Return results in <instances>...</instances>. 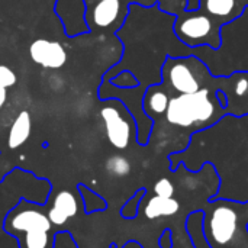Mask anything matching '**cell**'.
Here are the masks:
<instances>
[{"instance_id":"obj_9","label":"cell","mask_w":248,"mask_h":248,"mask_svg":"<svg viewBox=\"0 0 248 248\" xmlns=\"http://www.w3.org/2000/svg\"><path fill=\"white\" fill-rule=\"evenodd\" d=\"M238 225V215L230 206H218L209 219V234L218 246L232 241Z\"/></svg>"},{"instance_id":"obj_2","label":"cell","mask_w":248,"mask_h":248,"mask_svg":"<svg viewBox=\"0 0 248 248\" xmlns=\"http://www.w3.org/2000/svg\"><path fill=\"white\" fill-rule=\"evenodd\" d=\"M221 46L212 49L206 45L195 48L193 55L206 64L209 73L227 77L238 71L248 73V6L243 15L221 28Z\"/></svg>"},{"instance_id":"obj_8","label":"cell","mask_w":248,"mask_h":248,"mask_svg":"<svg viewBox=\"0 0 248 248\" xmlns=\"http://www.w3.org/2000/svg\"><path fill=\"white\" fill-rule=\"evenodd\" d=\"M29 55L35 64H39L44 68H61L67 62V51L58 41L49 39H35L29 45Z\"/></svg>"},{"instance_id":"obj_18","label":"cell","mask_w":248,"mask_h":248,"mask_svg":"<svg viewBox=\"0 0 248 248\" xmlns=\"http://www.w3.org/2000/svg\"><path fill=\"white\" fill-rule=\"evenodd\" d=\"M17 81V77L15 74V71L12 68H9L7 65H0V87H12L15 86Z\"/></svg>"},{"instance_id":"obj_6","label":"cell","mask_w":248,"mask_h":248,"mask_svg":"<svg viewBox=\"0 0 248 248\" xmlns=\"http://www.w3.org/2000/svg\"><path fill=\"white\" fill-rule=\"evenodd\" d=\"M108 105L100 109V116L105 124L106 137L109 142L118 148L125 150L131 142V135L137 122L125 106V103L119 99H106Z\"/></svg>"},{"instance_id":"obj_19","label":"cell","mask_w":248,"mask_h":248,"mask_svg":"<svg viewBox=\"0 0 248 248\" xmlns=\"http://www.w3.org/2000/svg\"><path fill=\"white\" fill-rule=\"evenodd\" d=\"M6 100H7V92L4 87H0V109L4 106Z\"/></svg>"},{"instance_id":"obj_5","label":"cell","mask_w":248,"mask_h":248,"mask_svg":"<svg viewBox=\"0 0 248 248\" xmlns=\"http://www.w3.org/2000/svg\"><path fill=\"white\" fill-rule=\"evenodd\" d=\"M173 28L176 36L192 49L203 45L212 49H218L221 46L222 26L199 7L193 10L185 9L179 12L176 15Z\"/></svg>"},{"instance_id":"obj_13","label":"cell","mask_w":248,"mask_h":248,"mask_svg":"<svg viewBox=\"0 0 248 248\" xmlns=\"http://www.w3.org/2000/svg\"><path fill=\"white\" fill-rule=\"evenodd\" d=\"M32 131V118L28 110H22L16 119L13 121L10 129H9V137H7V147L10 150H16L22 147L28 138L31 137Z\"/></svg>"},{"instance_id":"obj_17","label":"cell","mask_w":248,"mask_h":248,"mask_svg":"<svg viewBox=\"0 0 248 248\" xmlns=\"http://www.w3.org/2000/svg\"><path fill=\"white\" fill-rule=\"evenodd\" d=\"M154 192H155V196H160V198H173L174 186L169 179H160L154 185Z\"/></svg>"},{"instance_id":"obj_10","label":"cell","mask_w":248,"mask_h":248,"mask_svg":"<svg viewBox=\"0 0 248 248\" xmlns=\"http://www.w3.org/2000/svg\"><path fill=\"white\" fill-rule=\"evenodd\" d=\"M247 6L248 0H199V9L221 26L240 17Z\"/></svg>"},{"instance_id":"obj_16","label":"cell","mask_w":248,"mask_h":248,"mask_svg":"<svg viewBox=\"0 0 248 248\" xmlns=\"http://www.w3.org/2000/svg\"><path fill=\"white\" fill-rule=\"evenodd\" d=\"M77 190L80 192L81 198H83V203H84V212L86 214H92L100 209H105V201H102L96 193H93L89 187H86L84 185H77Z\"/></svg>"},{"instance_id":"obj_3","label":"cell","mask_w":248,"mask_h":248,"mask_svg":"<svg viewBox=\"0 0 248 248\" xmlns=\"http://www.w3.org/2000/svg\"><path fill=\"white\" fill-rule=\"evenodd\" d=\"M3 231L12 235L19 248H54V225L42 205L20 199L4 217Z\"/></svg>"},{"instance_id":"obj_15","label":"cell","mask_w":248,"mask_h":248,"mask_svg":"<svg viewBox=\"0 0 248 248\" xmlns=\"http://www.w3.org/2000/svg\"><path fill=\"white\" fill-rule=\"evenodd\" d=\"M105 169L109 174H112L115 177H125L131 171V163L128 158H125L122 155H112L106 160Z\"/></svg>"},{"instance_id":"obj_12","label":"cell","mask_w":248,"mask_h":248,"mask_svg":"<svg viewBox=\"0 0 248 248\" xmlns=\"http://www.w3.org/2000/svg\"><path fill=\"white\" fill-rule=\"evenodd\" d=\"M169 99H170V92L161 83L153 84L145 90L144 99H142V108L147 116L153 119V122L166 113Z\"/></svg>"},{"instance_id":"obj_1","label":"cell","mask_w":248,"mask_h":248,"mask_svg":"<svg viewBox=\"0 0 248 248\" xmlns=\"http://www.w3.org/2000/svg\"><path fill=\"white\" fill-rule=\"evenodd\" d=\"M221 81L222 77L215 76V80L211 86L196 93L170 92L169 105L166 113L163 115L166 122L171 126L196 132L221 121L227 115V109L221 105L218 99Z\"/></svg>"},{"instance_id":"obj_14","label":"cell","mask_w":248,"mask_h":248,"mask_svg":"<svg viewBox=\"0 0 248 248\" xmlns=\"http://www.w3.org/2000/svg\"><path fill=\"white\" fill-rule=\"evenodd\" d=\"M180 209V205L173 198L154 196L148 201L145 206V217L148 219H157L161 217H173Z\"/></svg>"},{"instance_id":"obj_11","label":"cell","mask_w":248,"mask_h":248,"mask_svg":"<svg viewBox=\"0 0 248 248\" xmlns=\"http://www.w3.org/2000/svg\"><path fill=\"white\" fill-rule=\"evenodd\" d=\"M78 212V201L77 198L68 192L61 190L55 195L51 208L48 209V218L54 227H62L68 219L74 218Z\"/></svg>"},{"instance_id":"obj_4","label":"cell","mask_w":248,"mask_h":248,"mask_svg":"<svg viewBox=\"0 0 248 248\" xmlns=\"http://www.w3.org/2000/svg\"><path fill=\"white\" fill-rule=\"evenodd\" d=\"M215 80L209 68L196 55L169 57L161 70V84L171 93H196Z\"/></svg>"},{"instance_id":"obj_7","label":"cell","mask_w":248,"mask_h":248,"mask_svg":"<svg viewBox=\"0 0 248 248\" xmlns=\"http://www.w3.org/2000/svg\"><path fill=\"white\" fill-rule=\"evenodd\" d=\"M129 13V3L125 0H97L90 13L89 22L94 28L108 29L112 26L121 28Z\"/></svg>"}]
</instances>
